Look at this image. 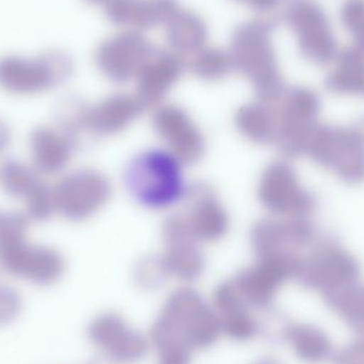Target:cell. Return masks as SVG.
<instances>
[{
  "instance_id": "obj_6",
  "label": "cell",
  "mask_w": 364,
  "mask_h": 364,
  "mask_svg": "<svg viewBox=\"0 0 364 364\" xmlns=\"http://www.w3.org/2000/svg\"><path fill=\"white\" fill-rule=\"evenodd\" d=\"M360 274V264L350 252L331 240H318L309 254L301 256L295 280L323 296L357 284Z\"/></svg>"
},
{
  "instance_id": "obj_10",
  "label": "cell",
  "mask_w": 364,
  "mask_h": 364,
  "mask_svg": "<svg viewBox=\"0 0 364 364\" xmlns=\"http://www.w3.org/2000/svg\"><path fill=\"white\" fill-rule=\"evenodd\" d=\"M57 211L66 220L81 222L95 215L112 196V184L106 175L93 168H81L53 188Z\"/></svg>"
},
{
  "instance_id": "obj_31",
  "label": "cell",
  "mask_w": 364,
  "mask_h": 364,
  "mask_svg": "<svg viewBox=\"0 0 364 364\" xmlns=\"http://www.w3.org/2000/svg\"><path fill=\"white\" fill-rule=\"evenodd\" d=\"M23 308L21 295L12 287L0 284V327L18 318Z\"/></svg>"
},
{
  "instance_id": "obj_20",
  "label": "cell",
  "mask_w": 364,
  "mask_h": 364,
  "mask_svg": "<svg viewBox=\"0 0 364 364\" xmlns=\"http://www.w3.org/2000/svg\"><path fill=\"white\" fill-rule=\"evenodd\" d=\"M284 341L303 363L320 364L331 360L335 348L323 329L306 323H287L282 331Z\"/></svg>"
},
{
  "instance_id": "obj_34",
  "label": "cell",
  "mask_w": 364,
  "mask_h": 364,
  "mask_svg": "<svg viewBox=\"0 0 364 364\" xmlns=\"http://www.w3.org/2000/svg\"><path fill=\"white\" fill-rule=\"evenodd\" d=\"M237 1L243 2L247 4L250 8L257 11H267L273 8L276 0H237Z\"/></svg>"
},
{
  "instance_id": "obj_28",
  "label": "cell",
  "mask_w": 364,
  "mask_h": 364,
  "mask_svg": "<svg viewBox=\"0 0 364 364\" xmlns=\"http://www.w3.org/2000/svg\"><path fill=\"white\" fill-rule=\"evenodd\" d=\"M40 181L38 171L23 162L10 160L0 168V184L10 196L26 198Z\"/></svg>"
},
{
  "instance_id": "obj_3",
  "label": "cell",
  "mask_w": 364,
  "mask_h": 364,
  "mask_svg": "<svg viewBox=\"0 0 364 364\" xmlns=\"http://www.w3.org/2000/svg\"><path fill=\"white\" fill-rule=\"evenodd\" d=\"M182 166L166 149L143 151L126 168V186L140 205L149 209H166L186 197L188 188Z\"/></svg>"
},
{
  "instance_id": "obj_15",
  "label": "cell",
  "mask_w": 364,
  "mask_h": 364,
  "mask_svg": "<svg viewBox=\"0 0 364 364\" xmlns=\"http://www.w3.org/2000/svg\"><path fill=\"white\" fill-rule=\"evenodd\" d=\"M184 199L186 210L182 216L197 243L218 241L228 232V213L209 184H194L188 188Z\"/></svg>"
},
{
  "instance_id": "obj_11",
  "label": "cell",
  "mask_w": 364,
  "mask_h": 364,
  "mask_svg": "<svg viewBox=\"0 0 364 364\" xmlns=\"http://www.w3.org/2000/svg\"><path fill=\"white\" fill-rule=\"evenodd\" d=\"M87 337L110 363H140L149 354L147 338L114 312H105L96 316L90 323Z\"/></svg>"
},
{
  "instance_id": "obj_9",
  "label": "cell",
  "mask_w": 364,
  "mask_h": 364,
  "mask_svg": "<svg viewBox=\"0 0 364 364\" xmlns=\"http://www.w3.org/2000/svg\"><path fill=\"white\" fill-rule=\"evenodd\" d=\"M280 100L276 146L284 157H301L306 155L310 136L318 124L320 100L306 89L290 90Z\"/></svg>"
},
{
  "instance_id": "obj_8",
  "label": "cell",
  "mask_w": 364,
  "mask_h": 364,
  "mask_svg": "<svg viewBox=\"0 0 364 364\" xmlns=\"http://www.w3.org/2000/svg\"><path fill=\"white\" fill-rule=\"evenodd\" d=\"M258 196L261 205L277 218H309L316 211V197L304 188L296 171L284 160L272 162L263 171Z\"/></svg>"
},
{
  "instance_id": "obj_4",
  "label": "cell",
  "mask_w": 364,
  "mask_h": 364,
  "mask_svg": "<svg viewBox=\"0 0 364 364\" xmlns=\"http://www.w3.org/2000/svg\"><path fill=\"white\" fill-rule=\"evenodd\" d=\"M306 155L346 183H363L364 117L348 127L318 124Z\"/></svg>"
},
{
  "instance_id": "obj_27",
  "label": "cell",
  "mask_w": 364,
  "mask_h": 364,
  "mask_svg": "<svg viewBox=\"0 0 364 364\" xmlns=\"http://www.w3.org/2000/svg\"><path fill=\"white\" fill-rule=\"evenodd\" d=\"M188 68L205 81H218L233 72L232 61L228 51L216 47L205 46L192 55Z\"/></svg>"
},
{
  "instance_id": "obj_33",
  "label": "cell",
  "mask_w": 364,
  "mask_h": 364,
  "mask_svg": "<svg viewBox=\"0 0 364 364\" xmlns=\"http://www.w3.org/2000/svg\"><path fill=\"white\" fill-rule=\"evenodd\" d=\"M192 353L171 350L159 354V364H191Z\"/></svg>"
},
{
  "instance_id": "obj_36",
  "label": "cell",
  "mask_w": 364,
  "mask_h": 364,
  "mask_svg": "<svg viewBox=\"0 0 364 364\" xmlns=\"http://www.w3.org/2000/svg\"><path fill=\"white\" fill-rule=\"evenodd\" d=\"M255 364H282L277 359L273 358V357H265V358L260 359L257 361Z\"/></svg>"
},
{
  "instance_id": "obj_37",
  "label": "cell",
  "mask_w": 364,
  "mask_h": 364,
  "mask_svg": "<svg viewBox=\"0 0 364 364\" xmlns=\"http://www.w3.org/2000/svg\"><path fill=\"white\" fill-rule=\"evenodd\" d=\"M87 2H90V4H106L107 2L110 1V0H87Z\"/></svg>"
},
{
  "instance_id": "obj_2",
  "label": "cell",
  "mask_w": 364,
  "mask_h": 364,
  "mask_svg": "<svg viewBox=\"0 0 364 364\" xmlns=\"http://www.w3.org/2000/svg\"><path fill=\"white\" fill-rule=\"evenodd\" d=\"M228 53L233 70L248 79L260 102L272 104L282 98L284 85L276 68L269 23L254 19L237 26Z\"/></svg>"
},
{
  "instance_id": "obj_38",
  "label": "cell",
  "mask_w": 364,
  "mask_h": 364,
  "mask_svg": "<svg viewBox=\"0 0 364 364\" xmlns=\"http://www.w3.org/2000/svg\"><path fill=\"white\" fill-rule=\"evenodd\" d=\"M90 364H110V361L109 360H102V359H98V360L92 361Z\"/></svg>"
},
{
  "instance_id": "obj_26",
  "label": "cell",
  "mask_w": 364,
  "mask_h": 364,
  "mask_svg": "<svg viewBox=\"0 0 364 364\" xmlns=\"http://www.w3.org/2000/svg\"><path fill=\"white\" fill-rule=\"evenodd\" d=\"M65 262L53 248L33 245L23 278L38 286H50L63 276Z\"/></svg>"
},
{
  "instance_id": "obj_35",
  "label": "cell",
  "mask_w": 364,
  "mask_h": 364,
  "mask_svg": "<svg viewBox=\"0 0 364 364\" xmlns=\"http://www.w3.org/2000/svg\"><path fill=\"white\" fill-rule=\"evenodd\" d=\"M11 142V132L6 124L0 121V153L8 149Z\"/></svg>"
},
{
  "instance_id": "obj_22",
  "label": "cell",
  "mask_w": 364,
  "mask_h": 364,
  "mask_svg": "<svg viewBox=\"0 0 364 364\" xmlns=\"http://www.w3.org/2000/svg\"><path fill=\"white\" fill-rule=\"evenodd\" d=\"M166 26V42L171 50L181 55H193L207 44V23L192 11H179Z\"/></svg>"
},
{
  "instance_id": "obj_23",
  "label": "cell",
  "mask_w": 364,
  "mask_h": 364,
  "mask_svg": "<svg viewBox=\"0 0 364 364\" xmlns=\"http://www.w3.org/2000/svg\"><path fill=\"white\" fill-rule=\"evenodd\" d=\"M166 252L160 255L168 277L179 282H194L205 271V257L196 242H177L166 244Z\"/></svg>"
},
{
  "instance_id": "obj_24",
  "label": "cell",
  "mask_w": 364,
  "mask_h": 364,
  "mask_svg": "<svg viewBox=\"0 0 364 364\" xmlns=\"http://www.w3.org/2000/svg\"><path fill=\"white\" fill-rule=\"evenodd\" d=\"M181 10L178 0H132L127 27L141 31L166 25Z\"/></svg>"
},
{
  "instance_id": "obj_18",
  "label": "cell",
  "mask_w": 364,
  "mask_h": 364,
  "mask_svg": "<svg viewBox=\"0 0 364 364\" xmlns=\"http://www.w3.org/2000/svg\"><path fill=\"white\" fill-rule=\"evenodd\" d=\"M145 110L136 95L114 94L95 106H87L83 130L98 136H112L125 130Z\"/></svg>"
},
{
  "instance_id": "obj_29",
  "label": "cell",
  "mask_w": 364,
  "mask_h": 364,
  "mask_svg": "<svg viewBox=\"0 0 364 364\" xmlns=\"http://www.w3.org/2000/svg\"><path fill=\"white\" fill-rule=\"evenodd\" d=\"M26 199L28 218L36 222H45L57 211L53 188L42 181L38 182Z\"/></svg>"
},
{
  "instance_id": "obj_17",
  "label": "cell",
  "mask_w": 364,
  "mask_h": 364,
  "mask_svg": "<svg viewBox=\"0 0 364 364\" xmlns=\"http://www.w3.org/2000/svg\"><path fill=\"white\" fill-rule=\"evenodd\" d=\"M213 308L220 318L222 333L229 339L247 342L260 333V322L240 296L232 280H226L216 287Z\"/></svg>"
},
{
  "instance_id": "obj_7",
  "label": "cell",
  "mask_w": 364,
  "mask_h": 364,
  "mask_svg": "<svg viewBox=\"0 0 364 364\" xmlns=\"http://www.w3.org/2000/svg\"><path fill=\"white\" fill-rule=\"evenodd\" d=\"M301 255L278 254L257 257L256 262L232 278L244 303L252 310L265 311L273 306L279 289L295 279Z\"/></svg>"
},
{
  "instance_id": "obj_14",
  "label": "cell",
  "mask_w": 364,
  "mask_h": 364,
  "mask_svg": "<svg viewBox=\"0 0 364 364\" xmlns=\"http://www.w3.org/2000/svg\"><path fill=\"white\" fill-rule=\"evenodd\" d=\"M309 218H267L252 227L250 242L257 257L297 254L318 242Z\"/></svg>"
},
{
  "instance_id": "obj_21",
  "label": "cell",
  "mask_w": 364,
  "mask_h": 364,
  "mask_svg": "<svg viewBox=\"0 0 364 364\" xmlns=\"http://www.w3.org/2000/svg\"><path fill=\"white\" fill-rule=\"evenodd\" d=\"M235 124L244 138L259 145L275 144L277 136V109L259 102L245 105L235 113Z\"/></svg>"
},
{
  "instance_id": "obj_5",
  "label": "cell",
  "mask_w": 364,
  "mask_h": 364,
  "mask_svg": "<svg viewBox=\"0 0 364 364\" xmlns=\"http://www.w3.org/2000/svg\"><path fill=\"white\" fill-rule=\"evenodd\" d=\"M72 57L51 50L34 59L6 55L0 59V87L9 93L30 95L55 89L74 74Z\"/></svg>"
},
{
  "instance_id": "obj_32",
  "label": "cell",
  "mask_w": 364,
  "mask_h": 364,
  "mask_svg": "<svg viewBox=\"0 0 364 364\" xmlns=\"http://www.w3.org/2000/svg\"><path fill=\"white\" fill-rule=\"evenodd\" d=\"M333 364H364V336H359L341 350H335Z\"/></svg>"
},
{
  "instance_id": "obj_25",
  "label": "cell",
  "mask_w": 364,
  "mask_h": 364,
  "mask_svg": "<svg viewBox=\"0 0 364 364\" xmlns=\"http://www.w3.org/2000/svg\"><path fill=\"white\" fill-rule=\"evenodd\" d=\"M322 297L352 331L364 336V284L357 282Z\"/></svg>"
},
{
  "instance_id": "obj_1",
  "label": "cell",
  "mask_w": 364,
  "mask_h": 364,
  "mask_svg": "<svg viewBox=\"0 0 364 364\" xmlns=\"http://www.w3.org/2000/svg\"><path fill=\"white\" fill-rule=\"evenodd\" d=\"M222 333L215 309L192 288L171 293L151 329V341L158 354L171 350H205Z\"/></svg>"
},
{
  "instance_id": "obj_19",
  "label": "cell",
  "mask_w": 364,
  "mask_h": 364,
  "mask_svg": "<svg viewBox=\"0 0 364 364\" xmlns=\"http://www.w3.org/2000/svg\"><path fill=\"white\" fill-rule=\"evenodd\" d=\"M78 139L62 129L53 127L36 128L30 139L34 166L38 173L55 175L70 164Z\"/></svg>"
},
{
  "instance_id": "obj_30",
  "label": "cell",
  "mask_w": 364,
  "mask_h": 364,
  "mask_svg": "<svg viewBox=\"0 0 364 364\" xmlns=\"http://www.w3.org/2000/svg\"><path fill=\"white\" fill-rule=\"evenodd\" d=\"M134 277L139 286L145 289H157L166 282L168 276L162 264L161 257L149 256L136 265Z\"/></svg>"
},
{
  "instance_id": "obj_13",
  "label": "cell",
  "mask_w": 364,
  "mask_h": 364,
  "mask_svg": "<svg viewBox=\"0 0 364 364\" xmlns=\"http://www.w3.org/2000/svg\"><path fill=\"white\" fill-rule=\"evenodd\" d=\"M154 129L162 142L182 164H194L205 151V141L192 117L181 107L159 105L151 119Z\"/></svg>"
},
{
  "instance_id": "obj_16",
  "label": "cell",
  "mask_w": 364,
  "mask_h": 364,
  "mask_svg": "<svg viewBox=\"0 0 364 364\" xmlns=\"http://www.w3.org/2000/svg\"><path fill=\"white\" fill-rule=\"evenodd\" d=\"M186 70L179 53L168 49L154 48L136 75V93L145 109L159 106L175 87Z\"/></svg>"
},
{
  "instance_id": "obj_12",
  "label": "cell",
  "mask_w": 364,
  "mask_h": 364,
  "mask_svg": "<svg viewBox=\"0 0 364 364\" xmlns=\"http://www.w3.org/2000/svg\"><path fill=\"white\" fill-rule=\"evenodd\" d=\"M155 46L138 30L121 32L111 36L96 49L98 70L114 83H126L136 79L139 70Z\"/></svg>"
}]
</instances>
